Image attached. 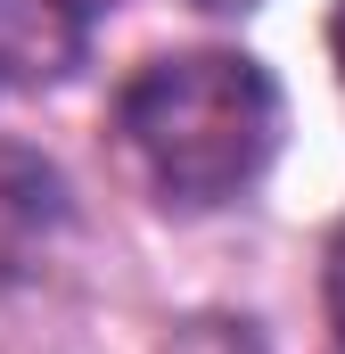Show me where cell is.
I'll return each instance as SVG.
<instances>
[{
	"instance_id": "cell-1",
	"label": "cell",
	"mask_w": 345,
	"mask_h": 354,
	"mask_svg": "<svg viewBox=\"0 0 345 354\" xmlns=\"http://www.w3.org/2000/svg\"><path fill=\"white\" fill-rule=\"evenodd\" d=\"M124 140L172 206H222L279 149V91L239 50L157 58L124 83Z\"/></svg>"
},
{
	"instance_id": "cell-2",
	"label": "cell",
	"mask_w": 345,
	"mask_h": 354,
	"mask_svg": "<svg viewBox=\"0 0 345 354\" xmlns=\"http://www.w3.org/2000/svg\"><path fill=\"white\" fill-rule=\"evenodd\" d=\"M66 231V181L41 149L25 140H0V280H25L41 272V256L58 248Z\"/></svg>"
},
{
	"instance_id": "cell-3",
	"label": "cell",
	"mask_w": 345,
	"mask_h": 354,
	"mask_svg": "<svg viewBox=\"0 0 345 354\" xmlns=\"http://www.w3.org/2000/svg\"><path fill=\"white\" fill-rule=\"evenodd\" d=\"M83 66V17L66 0H0V99L50 91Z\"/></svg>"
},
{
	"instance_id": "cell-4",
	"label": "cell",
	"mask_w": 345,
	"mask_h": 354,
	"mask_svg": "<svg viewBox=\"0 0 345 354\" xmlns=\"http://www.w3.org/2000/svg\"><path fill=\"white\" fill-rule=\"evenodd\" d=\"M165 354H263V346H255V330H247V322H222V313H206V322H181Z\"/></svg>"
},
{
	"instance_id": "cell-5",
	"label": "cell",
	"mask_w": 345,
	"mask_h": 354,
	"mask_svg": "<svg viewBox=\"0 0 345 354\" xmlns=\"http://www.w3.org/2000/svg\"><path fill=\"white\" fill-rule=\"evenodd\" d=\"M329 330H337V346H345V239L329 248Z\"/></svg>"
},
{
	"instance_id": "cell-6",
	"label": "cell",
	"mask_w": 345,
	"mask_h": 354,
	"mask_svg": "<svg viewBox=\"0 0 345 354\" xmlns=\"http://www.w3.org/2000/svg\"><path fill=\"white\" fill-rule=\"evenodd\" d=\"M329 50H337V75H345V8L329 17Z\"/></svg>"
},
{
	"instance_id": "cell-7",
	"label": "cell",
	"mask_w": 345,
	"mask_h": 354,
	"mask_svg": "<svg viewBox=\"0 0 345 354\" xmlns=\"http://www.w3.org/2000/svg\"><path fill=\"white\" fill-rule=\"evenodd\" d=\"M66 8H75V17H99V8H115V0H66Z\"/></svg>"
},
{
	"instance_id": "cell-8",
	"label": "cell",
	"mask_w": 345,
	"mask_h": 354,
	"mask_svg": "<svg viewBox=\"0 0 345 354\" xmlns=\"http://www.w3.org/2000/svg\"><path fill=\"white\" fill-rule=\"evenodd\" d=\"M197 8H222V17H230V8H255V0H197Z\"/></svg>"
}]
</instances>
